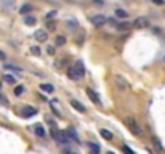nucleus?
Here are the masks:
<instances>
[{
  "mask_svg": "<svg viewBox=\"0 0 165 154\" xmlns=\"http://www.w3.org/2000/svg\"><path fill=\"white\" fill-rule=\"evenodd\" d=\"M50 133H51V136H53V140H56L58 143H69V136H67V133L66 132H59L56 127H53L50 130Z\"/></svg>",
  "mask_w": 165,
  "mask_h": 154,
  "instance_id": "nucleus-1",
  "label": "nucleus"
},
{
  "mask_svg": "<svg viewBox=\"0 0 165 154\" xmlns=\"http://www.w3.org/2000/svg\"><path fill=\"white\" fill-rule=\"evenodd\" d=\"M127 127L130 128V132L133 133V135H136V136H140L141 135V127H140V124L135 121L133 117H127Z\"/></svg>",
  "mask_w": 165,
  "mask_h": 154,
  "instance_id": "nucleus-2",
  "label": "nucleus"
},
{
  "mask_svg": "<svg viewBox=\"0 0 165 154\" xmlns=\"http://www.w3.org/2000/svg\"><path fill=\"white\" fill-rule=\"evenodd\" d=\"M114 84H115V87H117V90L120 92H125V90H128V87H130V84L125 80L122 76H114Z\"/></svg>",
  "mask_w": 165,
  "mask_h": 154,
  "instance_id": "nucleus-3",
  "label": "nucleus"
},
{
  "mask_svg": "<svg viewBox=\"0 0 165 154\" xmlns=\"http://www.w3.org/2000/svg\"><path fill=\"white\" fill-rule=\"evenodd\" d=\"M90 21L93 26L99 27V26H104L106 23H108V18H106L104 15H93V16H90Z\"/></svg>",
  "mask_w": 165,
  "mask_h": 154,
  "instance_id": "nucleus-4",
  "label": "nucleus"
},
{
  "mask_svg": "<svg viewBox=\"0 0 165 154\" xmlns=\"http://www.w3.org/2000/svg\"><path fill=\"white\" fill-rule=\"evenodd\" d=\"M87 95H88V98H90L91 101L95 103V104H101V98H99V95L96 93V92L93 90V88H87Z\"/></svg>",
  "mask_w": 165,
  "mask_h": 154,
  "instance_id": "nucleus-5",
  "label": "nucleus"
},
{
  "mask_svg": "<svg viewBox=\"0 0 165 154\" xmlns=\"http://www.w3.org/2000/svg\"><path fill=\"white\" fill-rule=\"evenodd\" d=\"M133 26L138 27V29H141V27H147L149 26V19L144 18V16H140V18H136L135 21H133Z\"/></svg>",
  "mask_w": 165,
  "mask_h": 154,
  "instance_id": "nucleus-6",
  "label": "nucleus"
},
{
  "mask_svg": "<svg viewBox=\"0 0 165 154\" xmlns=\"http://www.w3.org/2000/svg\"><path fill=\"white\" fill-rule=\"evenodd\" d=\"M34 39H35V40H39V42H47V39H48L47 31H43V29L35 31V32H34Z\"/></svg>",
  "mask_w": 165,
  "mask_h": 154,
  "instance_id": "nucleus-7",
  "label": "nucleus"
},
{
  "mask_svg": "<svg viewBox=\"0 0 165 154\" xmlns=\"http://www.w3.org/2000/svg\"><path fill=\"white\" fill-rule=\"evenodd\" d=\"M37 114V109L32 108V106H26V108L23 109V116L24 117H32V116Z\"/></svg>",
  "mask_w": 165,
  "mask_h": 154,
  "instance_id": "nucleus-8",
  "label": "nucleus"
},
{
  "mask_svg": "<svg viewBox=\"0 0 165 154\" xmlns=\"http://www.w3.org/2000/svg\"><path fill=\"white\" fill-rule=\"evenodd\" d=\"M71 104H72V108H74L75 111H79V112H87V108H85V106L82 104L80 101H77V100H72V101H71Z\"/></svg>",
  "mask_w": 165,
  "mask_h": 154,
  "instance_id": "nucleus-9",
  "label": "nucleus"
},
{
  "mask_svg": "<svg viewBox=\"0 0 165 154\" xmlns=\"http://www.w3.org/2000/svg\"><path fill=\"white\" fill-rule=\"evenodd\" d=\"M66 133H67V136L72 140V141H75V143H79L80 140H79V135H77V132H75V128H72V127H69V128H66Z\"/></svg>",
  "mask_w": 165,
  "mask_h": 154,
  "instance_id": "nucleus-10",
  "label": "nucleus"
},
{
  "mask_svg": "<svg viewBox=\"0 0 165 154\" xmlns=\"http://www.w3.org/2000/svg\"><path fill=\"white\" fill-rule=\"evenodd\" d=\"M67 77H69L71 80H79V79H82L80 74L75 71V67H69V69H67Z\"/></svg>",
  "mask_w": 165,
  "mask_h": 154,
  "instance_id": "nucleus-11",
  "label": "nucleus"
},
{
  "mask_svg": "<svg viewBox=\"0 0 165 154\" xmlns=\"http://www.w3.org/2000/svg\"><path fill=\"white\" fill-rule=\"evenodd\" d=\"M40 90H43L45 93H53L55 92V87L51 84H40Z\"/></svg>",
  "mask_w": 165,
  "mask_h": 154,
  "instance_id": "nucleus-12",
  "label": "nucleus"
},
{
  "mask_svg": "<svg viewBox=\"0 0 165 154\" xmlns=\"http://www.w3.org/2000/svg\"><path fill=\"white\" fill-rule=\"evenodd\" d=\"M16 79H18V77H15L13 74H5V76H3V80H5L6 84H10V85H15L16 84Z\"/></svg>",
  "mask_w": 165,
  "mask_h": 154,
  "instance_id": "nucleus-13",
  "label": "nucleus"
},
{
  "mask_svg": "<svg viewBox=\"0 0 165 154\" xmlns=\"http://www.w3.org/2000/svg\"><path fill=\"white\" fill-rule=\"evenodd\" d=\"M115 16L120 18V19H127V18H128V13H127L123 8H117V10H115Z\"/></svg>",
  "mask_w": 165,
  "mask_h": 154,
  "instance_id": "nucleus-14",
  "label": "nucleus"
},
{
  "mask_svg": "<svg viewBox=\"0 0 165 154\" xmlns=\"http://www.w3.org/2000/svg\"><path fill=\"white\" fill-rule=\"evenodd\" d=\"M75 71H77V72L80 74V77H84V76H85V67H84V63H82V61L75 63Z\"/></svg>",
  "mask_w": 165,
  "mask_h": 154,
  "instance_id": "nucleus-15",
  "label": "nucleus"
},
{
  "mask_svg": "<svg viewBox=\"0 0 165 154\" xmlns=\"http://www.w3.org/2000/svg\"><path fill=\"white\" fill-rule=\"evenodd\" d=\"M99 133H101V136H103V138H104V140H109V141H111V140L114 138V135H112V133L109 132V130H106V128H103Z\"/></svg>",
  "mask_w": 165,
  "mask_h": 154,
  "instance_id": "nucleus-16",
  "label": "nucleus"
},
{
  "mask_svg": "<svg viewBox=\"0 0 165 154\" xmlns=\"http://www.w3.org/2000/svg\"><path fill=\"white\" fill-rule=\"evenodd\" d=\"M34 132H35V135H39V136H45V130H43V127L40 124H37L35 127H34Z\"/></svg>",
  "mask_w": 165,
  "mask_h": 154,
  "instance_id": "nucleus-17",
  "label": "nucleus"
},
{
  "mask_svg": "<svg viewBox=\"0 0 165 154\" xmlns=\"http://www.w3.org/2000/svg\"><path fill=\"white\" fill-rule=\"evenodd\" d=\"M24 23H26V24H27V26H34V24H35V23H37V19H35V18H34V16L27 15V16H26V18H24Z\"/></svg>",
  "mask_w": 165,
  "mask_h": 154,
  "instance_id": "nucleus-18",
  "label": "nucleus"
},
{
  "mask_svg": "<svg viewBox=\"0 0 165 154\" xmlns=\"http://www.w3.org/2000/svg\"><path fill=\"white\" fill-rule=\"evenodd\" d=\"M24 90H26V88H24V85H16L13 92H15L16 97H19V95H23V93H24Z\"/></svg>",
  "mask_w": 165,
  "mask_h": 154,
  "instance_id": "nucleus-19",
  "label": "nucleus"
},
{
  "mask_svg": "<svg viewBox=\"0 0 165 154\" xmlns=\"http://www.w3.org/2000/svg\"><path fill=\"white\" fill-rule=\"evenodd\" d=\"M5 67L6 69H10V71H13V72H16V74H19L21 72V67H18V66H13V64H5Z\"/></svg>",
  "mask_w": 165,
  "mask_h": 154,
  "instance_id": "nucleus-20",
  "label": "nucleus"
},
{
  "mask_svg": "<svg viewBox=\"0 0 165 154\" xmlns=\"http://www.w3.org/2000/svg\"><path fill=\"white\" fill-rule=\"evenodd\" d=\"M55 42H56V45H58V47H63L64 43H66V37H63V35H58Z\"/></svg>",
  "mask_w": 165,
  "mask_h": 154,
  "instance_id": "nucleus-21",
  "label": "nucleus"
},
{
  "mask_svg": "<svg viewBox=\"0 0 165 154\" xmlns=\"http://www.w3.org/2000/svg\"><path fill=\"white\" fill-rule=\"evenodd\" d=\"M19 11H21L23 15H26V13L32 11V6H30V5H27V3H26V5H23V6H21V10H19Z\"/></svg>",
  "mask_w": 165,
  "mask_h": 154,
  "instance_id": "nucleus-22",
  "label": "nucleus"
},
{
  "mask_svg": "<svg viewBox=\"0 0 165 154\" xmlns=\"http://www.w3.org/2000/svg\"><path fill=\"white\" fill-rule=\"evenodd\" d=\"M152 143H154V146H156L159 151H164V148H162V145H160V141L157 138H152Z\"/></svg>",
  "mask_w": 165,
  "mask_h": 154,
  "instance_id": "nucleus-23",
  "label": "nucleus"
},
{
  "mask_svg": "<svg viewBox=\"0 0 165 154\" xmlns=\"http://www.w3.org/2000/svg\"><path fill=\"white\" fill-rule=\"evenodd\" d=\"M90 149L93 151V154H99V146L95 145V143H90Z\"/></svg>",
  "mask_w": 165,
  "mask_h": 154,
  "instance_id": "nucleus-24",
  "label": "nucleus"
},
{
  "mask_svg": "<svg viewBox=\"0 0 165 154\" xmlns=\"http://www.w3.org/2000/svg\"><path fill=\"white\" fill-rule=\"evenodd\" d=\"M122 151H123V154H135V151L130 149L128 146H122Z\"/></svg>",
  "mask_w": 165,
  "mask_h": 154,
  "instance_id": "nucleus-25",
  "label": "nucleus"
},
{
  "mask_svg": "<svg viewBox=\"0 0 165 154\" xmlns=\"http://www.w3.org/2000/svg\"><path fill=\"white\" fill-rule=\"evenodd\" d=\"M30 51H32L34 55H37V56H39V55H40V51H42V50H40L39 47H30Z\"/></svg>",
  "mask_w": 165,
  "mask_h": 154,
  "instance_id": "nucleus-26",
  "label": "nucleus"
},
{
  "mask_svg": "<svg viewBox=\"0 0 165 154\" xmlns=\"http://www.w3.org/2000/svg\"><path fill=\"white\" fill-rule=\"evenodd\" d=\"M130 27V24H127V23H122V24H117V29H120V31H123V29H128Z\"/></svg>",
  "mask_w": 165,
  "mask_h": 154,
  "instance_id": "nucleus-27",
  "label": "nucleus"
},
{
  "mask_svg": "<svg viewBox=\"0 0 165 154\" xmlns=\"http://www.w3.org/2000/svg\"><path fill=\"white\" fill-rule=\"evenodd\" d=\"M55 16H56V11H55V10H51V11L47 13V18H48V19H50V18H55Z\"/></svg>",
  "mask_w": 165,
  "mask_h": 154,
  "instance_id": "nucleus-28",
  "label": "nucleus"
},
{
  "mask_svg": "<svg viewBox=\"0 0 165 154\" xmlns=\"http://www.w3.org/2000/svg\"><path fill=\"white\" fill-rule=\"evenodd\" d=\"M47 29H48V31H55V29H56L55 23H48V24H47Z\"/></svg>",
  "mask_w": 165,
  "mask_h": 154,
  "instance_id": "nucleus-29",
  "label": "nucleus"
},
{
  "mask_svg": "<svg viewBox=\"0 0 165 154\" xmlns=\"http://www.w3.org/2000/svg\"><path fill=\"white\" fill-rule=\"evenodd\" d=\"M154 3H156V5H164L165 3V0H152Z\"/></svg>",
  "mask_w": 165,
  "mask_h": 154,
  "instance_id": "nucleus-30",
  "label": "nucleus"
},
{
  "mask_svg": "<svg viewBox=\"0 0 165 154\" xmlns=\"http://www.w3.org/2000/svg\"><path fill=\"white\" fill-rule=\"evenodd\" d=\"M48 55H55V48H53V47H48Z\"/></svg>",
  "mask_w": 165,
  "mask_h": 154,
  "instance_id": "nucleus-31",
  "label": "nucleus"
},
{
  "mask_svg": "<svg viewBox=\"0 0 165 154\" xmlns=\"http://www.w3.org/2000/svg\"><path fill=\"white\" fill-rule=\"evenodd\" d=\"M96 5H104V0H93Z\"/></svg>",
  "mask_w": 165,
  "mask_h": 154,
  "instance_id": "nucleus-32",
  "label": "nucleus"
},
{
  "mask_svg": "<svg viewBox=\"0 0 165 154\" xmlns=\"http://www.w3.org/2000/svg\"><path fill=\"white\" fill-rule=\"evenodd\" d=\"M5 58H6V55H5V53H3V51H2V50H0V60H2V61H3V60H5Z\"/></svg>",
  "mask_w": 165,
  "mask_h": 154,
  "instance_id": "nucleus-33",
  "label": "nucleus"
},
{
  "mask_svg": "<svg viewBox=\"0 0 165 154\" xmlns=\"http://www.w3.org/2000/svg\"><path fill=\"white\" fill-rule=\"evenodd\" d=\"M0 101H3V103H6V100H5V97H2V95H0Z\"/></svg>",
  "mask_w": 165,
  "mask_h": 154,
  "instance_id": "nucleus-34",
  "label": "nucleus"
},
{
  "mask_svg": "<svg viewBox=\"0 0 165 154\" xmlns=\"http://www.w3.org/2000/svg\"><path fill=\"white\" fill-rule=\"evenodd\" d=\"M66 154H75V153H66Z\"/></svg>",
  "mask_w": 165,
  "mask_h": 154,
  "instance_id": "nucleus-35",
  "label": "nucleus"
},
{
  "mask_svg": "<svg viewBox=\"0 0 165 154\" xmlns=\"http://www.w3.org/2000/svg\"><path fill=\"white\" fill-rule=\"evenodd\" d=\"M108 154H114V153H108Z\"/></svg>",
  "mask_w": 165,
  "mask_h": 154,
  "instance_id": "nucleus-36",
  "label": "nucleus"
},
{
  "mask_svg": "<svg viewBox=\"0 0 165 154\" xmlns=\"http://www.w3.org/2000/svg\"><path fill=\"white\" fill-rule=\"evenodd\" d=\"M164 61H165V56H164Z\"/></svg>",
  "mask_w": 165,
  "mask_h": 154,
  "instance_id": "nucleus-37",
  "label": "nucleus"
}]
</instances>
